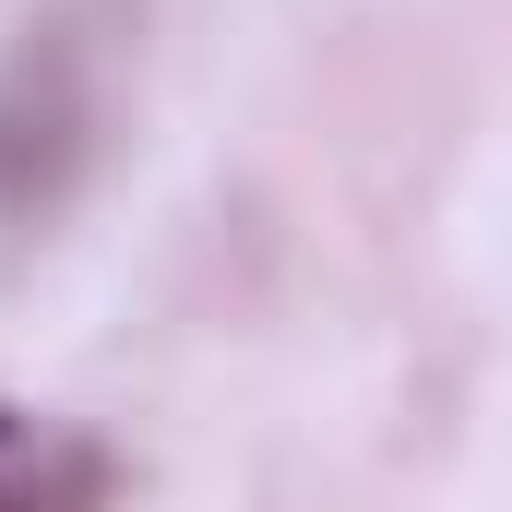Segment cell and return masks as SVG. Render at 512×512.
<instances>
[{
  "mask_svg": "<svg viewBox=\"0 0 512 512\" xmlns=\"http://www.w3.org/2000/svg\"><path fill=\"white\" fill-rule=\"evenodd\" d=\"M84 120H96V36L84 12H48L0 72V215H36L72 179Z\"/></svg>",
  "mask_w": 512,
  "mask_h": 512,
  "instance_id": "6da1fadb",
  "label": "cell"
},
{
  "mask_svg": "<svg viewBox=\"0 0 512 512\" xmlns=\"http://www.w3.org/2000/svg\"><path fill=\"white\" fill-rule=\"evenodd\" d=\"M108 489H120V453L96 429L0 393V512H108Z\"/></svg>",
  "mask_w": 512,
  "mask_h": 512,
  "instance_id": "7a4b0ae2",
  "label": "cell"
}]
</instances>
